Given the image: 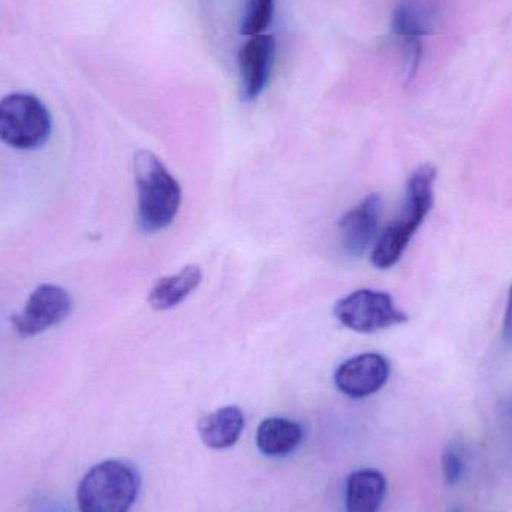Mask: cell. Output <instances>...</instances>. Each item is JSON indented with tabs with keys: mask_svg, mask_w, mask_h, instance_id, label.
Returning <instances> with one entry per match:
<instances>
[{
	"mask_svg": "<svg viewBox=\"0 0 512 512\" xmlns=\"http://www.w3.org/2000/svg\"><path fill=\"white\" fill-rule=\"evenodd\" d=\"M274 0H249L242 21V33L246 36L261 35L273 20Z\"/></svg>",
	"mask_w": 512,
	"mask_h": 512,
	"instance_id": "9a60e30c",
	"label": "cell"
},
{
	"mask_svg": "<svg viewBox=\"0 0 512 512\" xmlns=\"http://www.w3.org/2000/svg\"><path fill=\"white\" fill-rule=\"evenodd\" d=\"M303 441L300 424L288 418H267L259 424L256 447L268 457H283L297 450Z\"/></svg>",
	"mask_w": 512,
	"mask_h": 512,
	"instance_id": "5bb4252c",
	"label": "cell"
},
{
	"mask_svg": "<svg viewBox=\"0 0 512 512\" xmlns=\"http://www.w3.org/2000/svg\"><path fill=\"white\" fill-rule=\"evenodd\" d=\"M438 171L432 164L421 165L412 173L406 185L402 216L376 240L372 249V264L379 270L393 267L402 258L412 237L433 207V186Z\"/></svg>",
	"mask_w": 512,
	"mask_h": 512,
	"instance_id": "7a4b0ae2",
	"label": "cell"
},
{
	"mask_svg": "<svg viewBox=\"0 0 512 512\" xmlns=\"http://www.w3.org/2000/svg\"><path fill=\"white\" fill-rule=\"evenodd\" d=\"M502 337L507 345H512V283L508 291L507 310H505L504 327H502Z\"/></svg>",
	"mask_w": 512,
	"mask_h": 512,
	"instance_id": "e0dca14e",
	"label": "cell"
},
{
	"mask_svg": "<svg viewBox=\"0 0 512 512\" xmlns=\"http://www.w3.org/2000/svg\"><path fill=\"white\" fill-rule=\"evenodd\" d=\"M381 213L382 198L373 194L343 215L339 222L340 242L349 255L361 256L373 245Z\"/></svg>",
	"mask_w": 512,
	"mask_h": 512,
	"instance_id": "30bf717a",
	"label": "cell"
},
{
	"mask_svg": "<svg viewBox=\"0 0 512 512\" xmlns=\"http://www.w3.org/2000/svg\"><path fill=\"white\" fill-rule=\"evenodd\" d=\"M138 191V222L147 234L167 230L179 215L182 188L161 159L141 150L135 155Z\"/></svg>",
	"mask_w": 512,
	"mask_h": 512,
	"instance_id": "6da1fadb",
	"label": "cell"
},
{
	"mask_svg": "<svg viewBox=\"0 0 512 512\" xmlns=\"http://www.w3.org/2000/svg\"><path fill=\"white\" fill-rule=\"evenodd\" d=\"M442 469H444V477L448 484H457L462 480L465 474V460H463L462 453L459 448L448 447L442 454Z\"/></svg>",
	"mask_w": 512,
	"mask_h": 512,
	"instance_id": "2e32d148",
	"label": "cell"
},
{
	"mask_svg": "<svg viewBox=\"0 0 512 512\" xmlns=\"http://www.w3.org/2000/svg\"><path fill=\"white\" fill-rule=\"evenodd\" d=\"M140 492V477L132 466L105 460L93 466L77 490L80 512H129Z\"/></svg>",
	"mask_w": 512,
	"mask_h": 512,
	"instance_id": "3957f363",
	"label": "cell"
},
{
	"mask_svg": "<svg viewBox=\"0 0 512 512\" xmlns=\"http://www.w3.org/2000/svg\"><path fill=\"white\" fill-rule=\"evenodd\" d=\"M334 316L340 324L357 333L372 334L405 324L408 315L387 292L357 289L337 301Z\"/></svg>",
	"mask_w": 512,
	"mask_h": 512,
	"instance_id": "5b68a950",
	"label": "cell"
},
{
	"mask_svg": "<svg viewBox=\"0 0 512 512\" xmlns=\"http://www.w3.org/2000/svg\"><path fill=\"white\" fill-rule=\"evenodd\" d=\"M387 493V480L376 469H361L346 481V512H379Z\"/></svg>",
	"mask_w": 512,
	"mask_h": 512,
	"instance_id": "8fae6325",
	"label": "cell"
},
{
	"mask_svg": "<svg viewBox=\"0 0 512 512\" xmlns=\"http://www.w3.org/2000/svg\"><path fill=\"white\" fill-rule=\"evenodd\" d=\"M203 282V273L197 265H186L179 273L162 277L149 292V303L156 310H170L179 306Z\"/></svg>",
	"mask_w": 512,
	"mask_h": 512,
	"instance_id": "4fadbf2b",
	"label": "cell"
},
{
	"mask_svg": "<svg viewBox=\"0 0 512 512\" xmlns=\"http://www.w3.org/2000/svg\"><path fill=\"white\" fill-rule=\"evenodd\" d=\"M51 134L47 107L29 93H11L0 101V141L17 150L41 147Z\"/></svg>",
	"mask_w": 512,
	"mask_h": 512,
	"instance_id": "277c9868",
	"label": "cell"
},
{
	"mask_svg": "<svg viewBox=\"0 0 512 512\" xmlns=\"http://www.w3.org/2000/svg\"><path fill=\"white\" fill-rule=\"evenodd\" d=\"M245 415L237 406H225L206 415L198 424L204 444L213 450H225L237 444L245 430Z\"/></svg>",
	"mask_w": 512,
	"mask_h": 512,
	"instance_id": "7c38bea8",
	"label": "cell"
},
{
	"mask_svg": "<svg viewBox=\"0 0 512 512\" xmlns=\"http://www.w3.org/2000/svg\"><path fill=\"white\" fill-rule=\"evenodd\" d=\"M390 361L382 354L355 355L337 367L334 382L345 396L364 399L382 390L390 378Z\"/></svg>",
	"mask_w": 512,
	"mask_h": 512,
	"instance_id": "52a82bcc",
	"label": "cell"
},
{
	"mask_svg": "<svg viewBox=\"0 0 512 512\" xmlns=\"http://www.w3.org/2000/svg\"><path fill=\"white\" fill-rule=\"evenodd\" d=\"M276 41L271 35L251 36L239 53L240 83L245 101H255L270 80Z\"/></svg>",
	"mask_w": 512,
	"mask_h": 512,
	"instance_id": "ba28073f",
	"label": "cell"
},
{
	"mask_svg": "<svg viewBox=\"0 0 512 512\" xmlns=\"http://www.w3.org/2000/svg\"><path fill=\"white\" fill-rule=\"evenodd\" d=\"M453 512H462V511H460V510H454Z\"/></svg>",
	"mask_w": 512,
	"mask_h": 512,
	"instance_id": "ac0fdd59",
	"label": "cell"
},
{
	"mask_svg": "<svg viewBox=\"0 0 512 512\" xmlns=\"http://www.w3.org/2000/svg\"><path fill=\"white\" fill-rule=\"evenodd\" d=\"M433 12L424 3L406 0L397 6L393 15V32L405 48L409 77L415 74L423 53L424 36L429 35Z\"/></svg>",
	"mask_w": 512,
	"mask_h": 512,
	"instance_id": "9c48e42d",
	"label": "cell"
},
{
	"mask_svg": "<svg viewBox=\"0 0 512 512\" xmlns=\"http://www.w3.org/2000/svg\"><path fill=\"white\" fill-rule=\"evenodd\" d=\"M72 300L62 286L41 285L29 295L20 313L12 315L15 333L23 339L38 336L68 318Z\"/></svg>",
	"mask_w": 512,
	"mask_h": 512,
	"instance_id": "8992f818",
	"label": "cell"
}]
</instances>
